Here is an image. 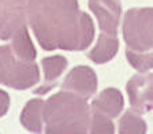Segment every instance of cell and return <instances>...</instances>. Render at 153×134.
<instances>
[{"mask_svg":"<svg viewBox=\"0 0 153 134\" xmlns=\"http://www.w3.org/2000/svg\"><path fill=\"white\" fill-rule=\"evenodd\" d=\"M26 18L45 51H83L94 38L93 21L78 0H27Z\"/></svg>","mask_w":153,"mask_h":134,"instance_id":"cell-1","label":"cell"},{"mask_svg":"<svg viewBox=\"0 0 153 134\" xmlns=\"http://www.w3.org/2000/svg\"><path fill=\"white\" fill-rule=\"evenodd\" d=\"M88 100L68 90H60L44 101V123L48 134H79L89 131Z\"/></svg>","mask_w":153,"mask_h":134,"instance_id":"cell-2","label":"cell"},{"mask_svg":"<svg viewBox=\"0 0 153 134\" xmlns=\"http://www.w3.org/2000/svg\"><path fill=\"white\" fill-rule=\"evenodd\" d=\"M40 82L36 62H25L15 56L10 44L0 45V83L16 90H26Z\"/></svg>","mask_w":153,"mask_h":134,"instance_id":"cell-3","label":"cell"},{"mask_svg":"<svg viewBox=\"0 0 153 134\" xmlns=\"http://www.w3.org/2000/svg\"><path fill=\"white\" fill-rule=\"evenodd\" d=\"M153 10L130 8L123 18V40L127 49L134 52H149L153 45Z\"/></svg>","mask_w":153,"mask_h":134,"instance_id":"cell-4","label":"cell"},{"mask_svg":"<svg viewBox=\"0 0 153 134\" xmlns=\"http://www.w3.org/2000/svg\"><path fill=\"white\" fill-rule=\"evenodd\" d=\"M127 95L131 109L148 114L153 107V77L150 73H140L127 82Z\"/></svg>","mask_w":153,"mask_h":134,"instance_id":"cell-5","label":"cell"},{"mask_svg":"<svg viewBox=\"0 0 153 134\" xmlns=\"http://www.w3.org/2000/svg\"><path fill=\"white\" fill-rule=\"evenodd\" d=\"M99 80L94 70L89 66H76L67 74L66 80L62 83V90H68L83 97L90 99L97 92Z\"/></svg>","mask_w":153,"mask_h":134,"instance_id":"cell-6","label":"cell"},{"mask_svg":"<svg viewBox=\"0 0 153 134\" xmlns=\"http://www.w3.org/2000/svg\"><path fill=\"white\" fill-rule=\"evenodd\" d=\"M88 6L97 18L100 32L118 36L122 16L120 0H89Z\"/></svg>","mask_w":153,"mask_h":134,"instance_id":"cell-7","label":"cell"},{"mask_svg":"<svg viewBox=\"0 0 153 134\" xmlns=\"http://www.w3.org/2000/svg\"><path fill=\"white\" fill-rule=\"evenodd\" d=\"M67 59L62 55H53V56H47L41 60V66L44 70V82L41 85L33 89V93L36 95H45L52 88H55L57 83V80L62 77L64 70L67 68Z\"/></svg>","mask_w":153,"mask_h":134,"instance_id":"cell-8","label":"cell"},{"mask_svg":"<svg viewBox=\"0 0 153 134\" xmlns=\"http://www.w3.org/2000/svg\"><path fill=\"white\" fill-rule=\"evenodd\" d=\"M124 107V100L122 93L116 88H107L101 90L97 97H94L90 108L107 115L108 118H118Z\"/></svg>","mask_w":153,"mask_h":134,"instance_id":"cell-9","label":"cell"},{"mask_svg":"<svg viewBox=\"0 0 153 134\" xmlns=\"http://www.w3.org/2000/svg\"><path fill=\"white\" fill-rule=\"evenodd\" d=\"M118 49H119L118 36H112L100 32L97 42H96L92 51L88 54V57L96 64H104L114 59L115 55L118 54Z\"/></svg>","mask_w":153,"mask_h":134,"instance_id":"cell-10","label":"cell"},{"mask_svg":"<svg viewBox=\"0 0 153 134\" xmlns=\"http://www.w3.org/2000/svg\"><path fill=\"white\" fill-rule=\"evenodd\" d=\"M21 124L30 133H41L44 130V100L32 99L26 103L21 112Z\"/></svg>","mask_w":153,"mask_h":134,"instance_id":"cell-11","label":"cell"},{"mask_svg":"<svg viewBox=\"0 0 153 134\" xmlns=\"http://www.w3.org/2000/svg\"><path fill=\"white\" fill-rule=\"evenodd\" d=\"M10 45H11V49L18 59L25 62H34L37 52H36L34 44L32 42V38H30L26 25L14 33Z\"/></svg>","mask_w":153,"mask_h":134,"instance_id":"cell-12","label":"cell"},{"mask_svg":"<svg viewBox=\"0 0 153 134\" xmlns=\"http://www.w3.org/2000/svg\"><path fill=\"white\" fill-rule=\"evenodd\" d=\"M148 130L146 123L134 109H127L119 121V133L120 134H145Z\"/></svg>","mask_w":153,"mask_h":134,"instance_id":"cell-13","label":"cell"},{"mask_svg":"<svg viewBox=\"0 0 153 134\" xmlns=\"http://www.w3.org/2000/svg\"><path fill=\"white\" fill-rule=\"evenodd\" d=\"M89 131L93 134H112L115 133V126L112 123L111 118L90 108Z\"/></svg>","mask_w":153,"mask_h":134,"instance_id":"cell-14","label":"cell"},{"mask_svg":"<svg viewBox=\"0 0 153 134\" xmlns=\"http://www.w3.org/2000/svg\"><path fill=\"white\" fill-rule=\"evenodd\" d=\"M126 57L133 68L140 73H148L153 66L152 51L149 52H134L126 48Z\"/></svg>","mask_w":153,"mask_h":134,"instance_id":"cell-15","label":"cell"},{"mask_svg":"<svg viewBox=\"0 0 153 134\" xmlns=\"http://www.w3.org/2000/svg\"><path fill=\"white\" fill-rule=\"evenodd\" d=\"M10 108V96L7 92L0 89V118H3Z\"/></svg>","mask_w":153,"mask_h":134,"instance_id":"cell-16","label":"cell"},{"mask_svg":"<svg viewBox=\"0 0 153 134\" xmlns=\"http://www.w3.org/2000/svg\"><path fill=\"white\" fill-rule=\"evenodd\" d=\"M27 0H0V3L7 6H26Z\"/></svg>","mask_w":153,"mask_h":134,"instance_id":"cell-17","label":"cell"},{"mask_svg":"<svg viewBox=\"0 0 153 134\" xmlns=\"http://www.w3.org/2000/svg\"><path fill=\"white\" fill-rule=\"evenodd\" d=\"M8 7L10 6H7V4L0 3V25H1L4 16H6V13H7V10H8Z\"/></svg>","mask_w":153,"mask_h":134,"instance_id":"cell-18","label":"cell"}]
</instances>
